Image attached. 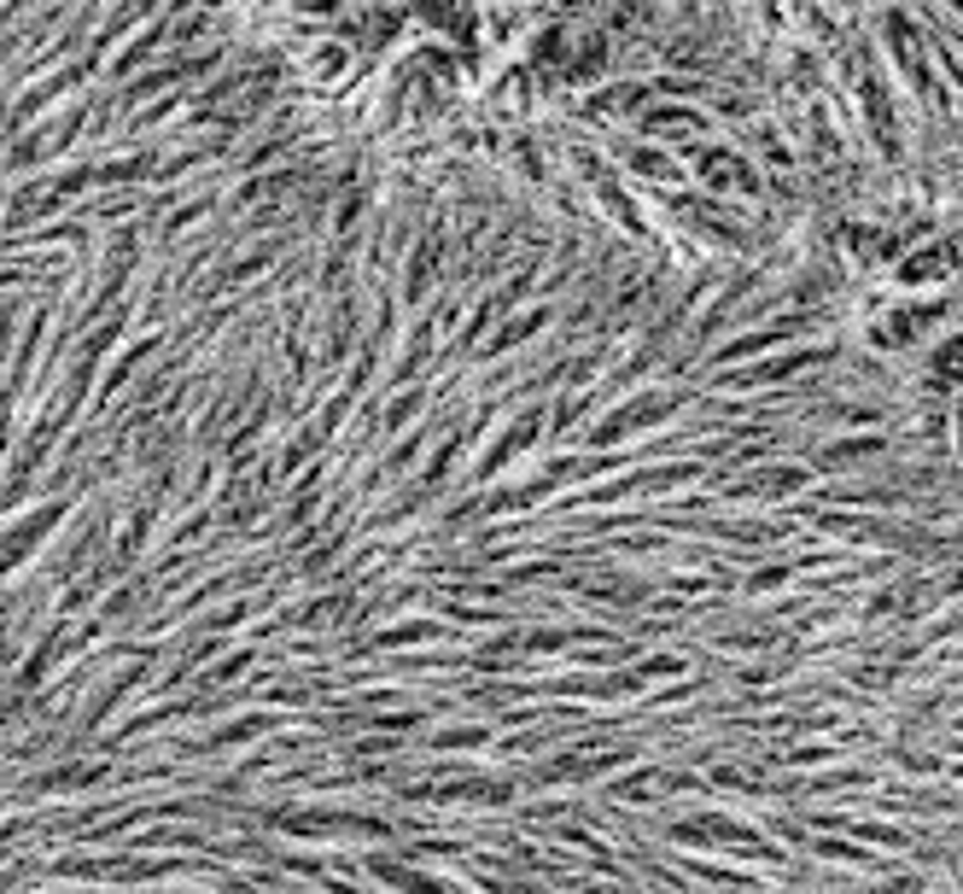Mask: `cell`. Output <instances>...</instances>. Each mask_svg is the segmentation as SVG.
<instances>
[{
  "mask_svg": "<svg viewBox=\"0 0 963 894\" xmlns=\"http://www.w3.org/2000/svg\"><path fill=\"white\" fill-rule=\"evenodd\" d=\"M718 123L706 117V106L696 99H654L649 111L637 117V134L654 146H666V153H689V146H701V134H713Z\"/></svg>",
  "mask_w": 963,
  "mask_h": 894,
  "instance_id": "obj_1",
  "label": "cell"
},
{
  "mask_svg": "<svg viewBox=\"0 0 963 894\" xmlns=\"http://www.w3.org/2000/svg\"><path fill=\"white\" fill-rule=\"evenodd\" d=\"M614 170L642 176V181H661V188H678L683 181V158L666 153L654 141H614Z\"/></svg>",
  "mask_w": 963,
  "mask_h": 894,
  "instance_id": "obj_2",
  "label": "cell"
},
{
  "mask_svg": "<svg viewBox=\"0 0 963 894\" xmlns=\"http://www.w3.org/2000/svg\"><path fill=\"white\" fill-rule=\"evenodd\" d=\"M345 71H350V47L340 36H321L310 47V59H304V77H310V82H340Z\"/></svg>",
  "mask_w": 963,
  "mask_h": 894,
  "instance_id": "obj_3",
  "label": "cell"
},
{
  "mask_svg": "<svg viewBox=\"0 0 963 894\" xmlns=\"http://www.w3.org/2000/svg\"><path fill=\"white\" fill-rule=\"evenodd\" d=\"M952 240H940V246H917V258H905L900 263V286H923V281H935V275H946L952 269Z\"/></svg>",
  "mask_w": 963,
  "mask_h": 894,
  "instance_id": "obj_4",
  "label": "cell"
}]
</instances>
